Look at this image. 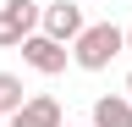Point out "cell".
<instances>
[{
  "instance_id": "2",
  "label": "cell",
  "mask_w": 132,
  "mask_h": 127,
  "mask_svg": "<svg viewBox=\"0 0 132 127\" xmlns=\"http://www.w3.org/2000/svg\"><path fill=\"white\" fill-rule=\"evenodd\" d=\"M39 17H44L39 0H6V6H0V50L33 39V33H39Z\"/></svg>"
},
{
  "instance_id": "8",
  "label": "cell",
  "mask_w": 132,
  "mask_h": 127,
  "mask_svg": "<svg viewBox=\"0 0 132 127\" xmlns=\"http://www.w3.org/2000/svg\"><path fill=\"white\" fill-rule=\"evenodd\" d=\"M127 100H132V72H127Z\"/></svg>"
},
{
  "instance_id": "4",
  "label": "cell",
  "mask_w": 132,
  "mask_h": 127,
  "mask_svg": "<svg viewBox=\"0 0 132 127\" xmlns=\"http://www.w3.org/2000/svg\"><path fill=\"white\" fill-rule=\"evenodd\" d=\"M22 61H28L39 77H61L66 61H72V50L55 44V39H44V33H33V39H22Z\"/></svg>"
},
{
  "instance_id": "5",
  "label": "cell",
  "mask_w": 132,
  "mask_h": 127,
  "mask_svg": "<svg viewBox=\"0 0 132 127\" xmlns=\"http://www.w3.org/2000/svg\"><path fill=\"white\" fill-rule=\"evenodd\" d=\"M11 127H61V100L55 94H28V105L11 116Z\"/></svg>"
},
{
  "instance_id": "10",
  "label": "cell",
  "mask_w": 132,
  "mask_h": 127,
  "mask_svg": "<svg viewBox=\"0 0 132 127\" xmlns=\"http://www.w3.org/2000/svg\"><path fill=\"white\" fill-rule=\"evenodd\" d=\"M82 127H88V122H82Z\"/></svg>"
},
{
  "instance_id": "9",
  "label": "cell",
  "mask_w": 132,
  "mask_h": 127,
  "mask_svg": "<svg viewBox=\"0 0 132 127\" xmlns=\"http://www.w3.org/2000/svg\"><path fill=\"white\" fill-rule=\"evenodd\" d=\"M127 50H132V28H127Z\"/></svg>"
},
{
  "instance_id": "6",
  "label": "cell",
  "mask_w": 132,
  "mask_h": 127,
  "mask_svg": "<svg viewBox=\"0 0 132 127\" xmlns=\"http://www.w3.org/2000/svg\"><path fill=\"white\" fill-rule=\"evenodd\" d=\"M88 127H132V100L127 94H99Z\"/></svg>"
},
{
  "instance_id": "3",
  "label": "cell",
  "mask_w": 132,
  "mask_h": 127,
  "mask_svg": "<svg viewBox=\"0 0 132 127\" xmlns=\"http://www.w3.org/2000/svg\"><path fill=\"white\" fill-rule=\"evenodd\" d=\"M82 28H88V22H82V6H77V0H50L44 17H39V33L55 39V44H77Z\"/></svg>"
},
{
  "instance_id": "1",
  "label": "cell",
  "mask_w": 132,
  "mask_h": 127,
  "mask_svg": "<svg viewBox=\"0 0 132 127\" xmlns=\"http://www.w3.org/2000/svg\"><path fill=\"white\" fill-rule=\"evenodd\" d=\"M127 50V28H116V22H88L77 33V44H72V61L82 72H105L116 55Z\"/></svg>"
},
{
  "instance_id": "7",
  "label": "cell",
  "mask_w": 132,
  "mask_h": 127,
  "mask_svg": "<svg viewBox=\"0 0 132 127\" xmlns=\"http://www.w3.org/2000/svg\"><path fill=\"white\" fill-rule=\"evenodd\" d=\"M28 105V88L16 72H0V116H16V110Z\"/></svg>"
}]
</instances>
